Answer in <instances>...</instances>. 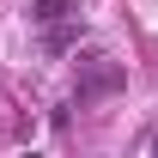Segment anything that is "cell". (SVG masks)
<instances>
[{
  "label": "cell",
  "instance_id": "cell-1",
  "mask_svg": "<svg viewBox=\"0 0 158 158\" xmlns=\"http://www.w3.org/2000/svg\"><path fill=\"white\" fill-rule=\"evenodd\" d=\"M31 19L43 24L49 49H67V43L79 37V24H73V6H67V0H37V12H31Z\"/></svg>",
  "mask_w": 158,
  "mask_h": 158
},
{
  "label": "cell",
  "instance_id": "cell-2",
  "mask_svg": "<svg viewBox=\"0 0 158 158\" xmlns=\"http://www.w3.org/2000/svg\"><path fill=\"white\" fill-rule=\"evenodd\" d=\"M116 85H122V67H103V73H91L85 85H79V103H85V98H98V91H116Z\"/></svg>",
  "mask_w": 158,
  "mask_h": 158
}]
</instances>
